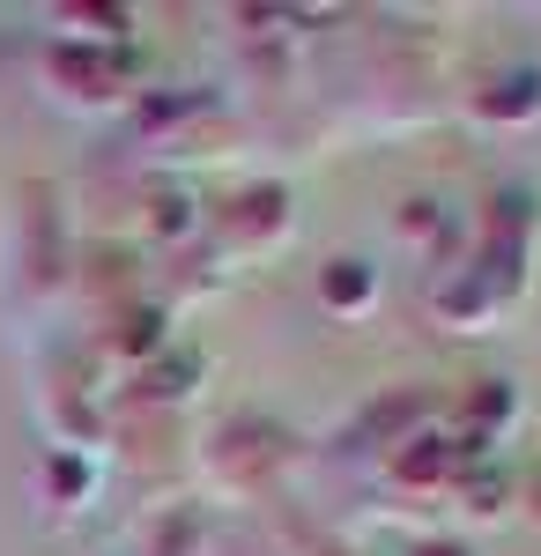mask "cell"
<instances>
[{
    "instance_id": "obj_1",
    "label": "cell",
    "mask_w": 541,
    "mask_h": 556,
    "mask_svg": "<svg viewBox=\"0 0 541 556\" xmlns=\"http://www.w3.org/2000/svg\"><path fill=\"white\" fill-rule=\"evenodd\" d=\"M327 304L334 312H356V304H372V267L364 260H327Z\"/></svg>"
}]
</instances>
